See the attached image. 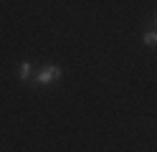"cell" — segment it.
I'll return each mask as SVG.
<instances>
[{"label": "cell", "instance_id": "7a4b0ae2", "mask_svg": "<svg viewBox=\"0 0 157 152\" xmlns=\"http://www.w3.org/2000/svg\"><path fill=\"white\" fill-rule=\"evenodd\" d=\"M21 79H23V81L31 79V64H28V61H23V64H21Z\"/></svg>", "mask_w": 157, "mask_h": 152}, {"label": "cell", "instance_id": "3957f363", "mask_svg": "<svg viewBox=\"0 0 157 152\" xmlns=\"http://www.w3.org/2000/svg\"><path fill=\"white\" fill-rule=\"evenodd\" d=\"M144 43H147V46H155V43H157V33H147V36H144Z\"/></svg>", "mask_w": 157, "mask_h": 152}, {"label": "cell", "instance_id": "6da1fadb", "mask_svg": "<svg viewBox=\"0 0 157 152\" xmlns=\"http://www.w3.org/2000/svg\"><path fill=\"white\" fill-rule=\"evenodd\" d=\"M53 79H61V68L58 66H46L43 71H38L36 74V84H48V81H53Z\"/></svg>", "mask_w": 157, "mask_h": 152}, {"label": "cell", "instance_id": "277c9868", "mask_svg": "<svg viewBox=\"0 0 157 152\" xmlns=\"http://www.w3.org/2000/svg\"><path fill=\"white\" fill-rule=\"evenodd\" d=\"M155 23H157V15H155Z\"/></svg>", "mask_w": 157, "mask_h": 152}]
</instances>
